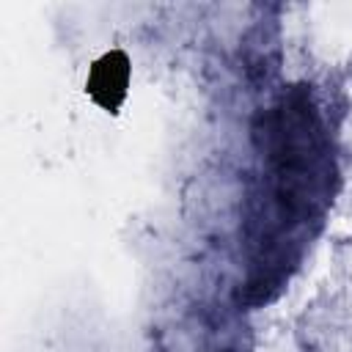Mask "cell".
Segmentation results:
<instances>
[{
    "mask_svg": "<svg viewBox=\"0 0 352 352\" xmlns=\"http://www.w3.org/2000/svg\"><path fill=\"white\" fill-rule=\"evenodd\" d=\"M256 135L264 140L267 195L258 220V248L264 275L258 286L280 275V264L292 261L289 245L297 231L327 204L333 162L322 118L305 91L283 96L264 118Z\"/></svg>",
    "mask_w": 352,
    "mask_h": 352,
    "instance_id": "cell-1",
    "label": "cell"
},
{
    "mask_svg": "<svg viewBox=\"0 0 352 352\" xmlns=\"http://www.w3.org/2000/svg\"><path fill=\"white\" fill-rule=\"evenodd\" d=\"M124 88H126V60L121 55H107L104 60H99L94 66L88 91L94 94L96 102H102L104 107L113 110L124 99Z\"/></svg>",
    "mask_w": 352,
    "mask_h": 352,
    "instance_id": "cell-2",
    "label": "cell"
}]
</instances>
